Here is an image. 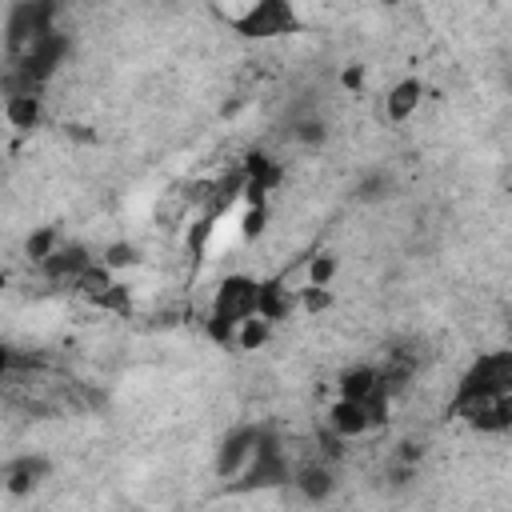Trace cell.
I'll return each instance as SVG.
<instances>
[{
  "label": "cell",
  "mask_w": 512,
  "mask_h": 512,
  "mask_svg": "<svg viewBox=\"0 0 512 512\" xmlns=\"http://www.w3.org/2000/svg\"><path fill=\"white\" fill-rule=\"evenodd\" d=\"M256 308H260V280L256 276H244V272H228L216 284L212 304H208V320H204L208 340L220 344V348L232 344L236 340V324L248 320V316H256Z\"/></svg>",
  "instance_id": "obj_1"
},
{
  "label": "cell",
  "mask_w": 512,
  "mask_h": 512,
  "mask_svg": "<svg viewBox=\"0 0 512 512\" xmlns=\"http://www.w3.org/2000/svg\"><path fill=\"white\" fill-rule=\"evenodd\" d=\"M228 28L244 40L296 36L300 32V12H296V0H248L244 12L228 16Z\"/></svg>",
  "instance_id": "obj_2"
},
{
  "label": "cell",
  "mask_w": 512,
  "mask_h": 512,
  "mask_svg": "<svg viewBox=\"0 0 512 512\" xmlns=\"http://www.w3.org/2000/svg\"><path fill=\"white\" fill-rule=\"evenodd\" d=\"M60 16V0H16L8 8V24H4V48H8V60L28 52L40 36L56 32Z\"/></svg>",
  "instance_id": "obj_3"
},
{
  "label": "cell",
  "mask_w": 512,
  "mask_h": 512,
  "mask_svg": "<svg viewBox=\"0 0 512 512\" xmlns=\"http://www.w3.org/2000/svg\"><path fill=\"white\" fill-rule=\"evenodd\" d=\"M488 392H512V348H496V352H480L456 380L452 388V404L472 400V396H488Z\"/></svg>",
  "instance_id": "obj_4"
},
{
  "label": "cell",
  "mask_w": 512,
  "mask_h": 512,
  "mask_svg": "<svg viewBox=\"0 0 512 512\" xmlns=\"http://www.w3.org/2000/svg\"><path fill=\"white\" fill-rule=\"evenodd\" d=\"M448 420H464L472 432H484V436H500L512 428V392H488V396H472V400H460L452 408H444Z\"/></svg>",
  "instance_id": "obj_5"
},
{
  "label": "cell",
  "mask_w": 512,
  "mask_h": 512,
  "mask_svg": "<svg viewBox=\"0 0 512 512\" xmlns=\"http://www.w3.org/2000/svg\"><path fill=\"white\" fill-rule=\"evenodd\" d=\"M68 52H72V40H68V32H48V36H40L28 52H20V56H12L8 64L12 68H20V72H28L36 84H48L56 72H60V64L68 60Z\"/></svg>",
  "instance_id": "obj_6"
},
{
  "label": "cell",
  "mask_w": 512,
  "mask_h": 512,
  "mask_svg": "<svg viewBox=\"0 0 512 512\" xmlns=\"http://www.w3.org/2000/svg\"><path fill=\"white\" fill-rule=\"evenodd\" d=\"M92 264H96V256L88 252V244H80V240H64V244H60L44 264H36V268H40V276H44L48 284L76 292L80 276H84Z\"/></svg>",
  "instance_id": "obj_7"
},
{
  "label": "cell",
  "mask_w": 512,
  "mask_h": 512,
  "mask_svg": "<svg viewBox=\"0 0 512 512\" xmlns=\"http://www.w3.org/2000/svg\"><path fill=\"white\" fill-rule=\"evenodd\" d=\"M256 440H260V424H240V428H232V432L220 440V448H216L212 472H216L220 480H236V476L252 464Z\"/></svg>",
  "instance_id": "obj_8"
},
{
  "label": "cell",
  "mask_w": 512,
  "mask_h": 512,
  "mask_svg": "<svg viewBox=\"0 0 512 512\" xmlns=\"http://www.w3.org/2000/svg\"><path fill=\"white\" fill-rule=\"evenodd\" d=\"M48 476H52V460H48L44 452L12 456V460L4 464V492H8V496H28V492L40 488Z\"/></svg>",
  "instance_id": "obj_9"
},
{
  "label": "cell",
  "mask_w": 512,
  "mask_h": 512,
  "mask_svg": "<svg viewBox=\"0 0 512 512\" xmlns=\"http://www.w3.org/2000/svg\"><path fill=\"white\" fill-rule=\"evenodd\" d=\"M292 488H296L300 500H308V504H324V500H332V492H336L332 460H324V456L304 460V464L296 468V476H292Z\"/></svg>",
  "instance_id": "obj_10"
},
{
  "label": "cell",
  "mask_w": 512,
  "mask_h": 512,
  "mask_svg": "<svg viewBox=\"0 0 512 512\" xmlns=\"http://www.w3.org/2000/svg\"><path fill=\"white\" fill-rule=\"evenodd\" d=\"M420 100H424V80H416V76L396 80V84L388 88V96H384V120H388V124L412 120L416 108H420Z\"/></svg>",
  "instance_id": "obj_11"
},
{
  "label": "cell",
  "mask_w": 512,
  "mask_h": 512,
  "mask_svg": "<svg viewBox=\"0 0 512 512\" xmlns=\"http://www.w3.org/2000/svg\"><path fill=\"white\" fill-rule=\"evenodd\" d=\"M328 428H336L344 440H360L372 432V420H368V408L364 400H348V396H336V404L328 408Z\"/></svg>",
  "instance_id": "obj_12"
},
{
  "label": "cell",
  "mask_w": 512,
  "mask_h": 512,
  "mask_svg": "<svg viewBox=\"0 0 512 512\" xmlns=\"http://www.w3.org/2000/svg\"><path fill=\"white\" fill-rule=\"evenodd\" d=\"M296 292L288 288V272H280V276H268V280H260V316H268L272 324L276 320H288V312L296 308Z\"/></svg>",
  "instance_id": "obj_13"
},
{
  "label": "cell",
  "mask_w": 512,
  "mask_h": 512,
  "mask_svg": "<svg viewBox=\"0 0 512 512\" xmlns=\"http://www.w3.org/2000/svg\"><path fill=\"white\" fill-rule=\"evenodd\" d=\"M4 116L12 128L32 132L44 120V96H4Z\"/></svg>",
  "instance_id": "obj_14"
},
{
  "label": "cell",
  "mask_w": 512,
  "mask_h": 512,
  "mask_svg": "<svg viewBox=\"0 0 512 512\" xmlns=\"http://www.w3.org/2000/svg\"><path fill=\"white\" fill-rule=\"evenodd\" d=\"M376 388H380V368H372V364L344 368V372H340V384H336V392L348 396V400H364V396L376 392Z\"/></svg>",
  "instance_id": "obj_15"
},
{
  "label": "cell",
  "mask_w": 512,
  "mask_h": 512,
  "mask_svg": "<svg viewBox=\"0 0 512 512\" xmlns=\"http://www.w3.org/2000/svg\"><path fill=\"white\" fill-rule=\"evenodd\" d=\"M268 340H272V320L256 312V316H248V320L236 324V340H232V344H236L240 352H260Z\"/></svg>",
  "instance_id": "obj_16"
},
{
  "label": "cell",
  "mask_w": 512,
  "mask_h": 512,
  "mask_svg": "<svg viewBox=\"0 0 512 512\" xmlns=\"http://www.w3.org/2000/svg\"><path fill=\"white\" fill-rule=\"evenodd\" d=\"M60 244H64L60 228H56V224H44V228H36V232L24 240V252H28V260H32V264H44Z\"/></svg>",
  "instance_id": "obj_17"
},
{
  "label": "cell",
  "mask_w": 512,
  "mask_h": 512,
  "mask_svg": "<svg viewBox=\"0 0 512 512\" xmlns=\"http://www.w3.org/2000/svg\"><path fill=\"white\" fill-rule=\"evenodd\" d=\"M288 140H296V144H304V148L324 144V140H328V124H324L320 116H292V124H288Z\"/></svg>",
  "instance_id": "obj_18"
},
{
  "label": "cell",
  "mask_w": 512,
  "mask_h": 512,
  "mask_svg": "<svg viewBox=\"0 0 512 512\" xmlns=\"http://www.w3.org/2000/svg\"><path fill=\"white\" fill-rule=\"evenodd\" d=\"M112 272H120V268H136L140 264V248L136 244H128V240H116V244H108L104 248V256H100Z\"/></svg>",
  "instance_id": "obj_19"
},
{
  "label": "cell",
  "mask_w": 512,
  "mask_h": 512,
  "mask_svg": "<svg viewBox=\"0 0 512 512\" xmlns=\"http://www.w3.org/2000/svg\"><path fill=\"white\" fill-rule=\"evenodd\" d=\"M92 308H100V312H116V316H132V292H128V284H112Z\"/></svg>",
  "instance_id": "obj_20"
},
{
  "label": "cell",
  "mask_w": 512,
  "mask_h": 512,
  "mask_svg": "<svg viewBox=\"0 0 512 512\" xmlns=\"http://www.w3.org/2000/svg\"><path fill=\"white\" fill-rule=\"evenodd\" d=\"M336 268H340V264H336L332 252H316V256H308V284H324V288H328V284L336 280Z\"/></svg>",
  "instance_id": "obj_21"
},
{
  "label": "cell",
  "mask_w": 512,
  "mask_h": 512,
  "mask_svg": "<svg viewBox=\"0 0 512 512\" xmlns=\"http://www.w3.org/2000/svg\"><path fill=\"white\" fill-rule=\"evenodd\" d=\"M264 228H268V204H248L240 216V236L256 240V236H264Z\"/></svg>",
  "instance_id": "obj_22"
},
{
  "label": "cell",
  "mask_w": 512,
  "mask_h": 512,
  "mask_svg": "<svg viewBox=\"0 0 512 512\" xmlns=\"http://www.w3.org/2000/svg\"><path fill=\"white\" fill-rule=\"evenodd\" d=\"M300 292V304H304V312H324L328 304H332V292L324 288V284H304V288H296Z\"/></svg>",
  "instance_id": "obj_23"
},
{
  "label": "cell",
  "mask_w": 512,
  "mask_h": 512,
  "mask_svg": "<svg viewBox=\"0 0 512 512\" xmlns=\"http://www.w3.org/2000/svg\"><path fill=\"white\" fill-rule=\"evenodd\" d=\"M420 456H424V444L420 440H400L396 444V460L400 464H420Z\"/></svg>",
  "instance_id": "obj_24"
},
{
  "label": "cell",
  "mask_w": 512,
  "mask_h": 512,
  "mask_svg": "<svg viewBox=\"0 0 512 512\" xmlns=\"http://www.w3.org/2000/svg\"><path fill=\"white\" fill-rule=\"evenodd\" d=\"M340 84H344L348 92H360V88H364V64H348V68L340 72Z\"/></svg>",
  "instance_id": "obj_25"
},
{
  "label": "cell",
  "mask_w": 512,
  "mask_h": 512,
  "mask_svg": "<svg viewBox=\"0 0 512 512\" xmlns=\"http://www.w3.org/2000/svg\"><path fill=\"white\" fill-rule=\"evenodd\" d=\"M504 332H508V340H512V308L504 312Z\"/></svg>",
  "instance_id": "obj_26"
}]
</instances>
